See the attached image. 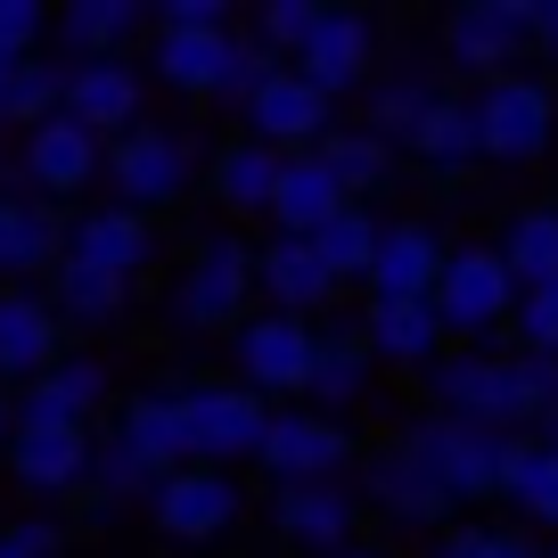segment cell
<instances>
[{
  "label": "cell",
  "mask_w": 558,
  "mask_h": 558,
  "mask_svg": "<svg viewBox=\"0 0 558 558\" xmlns=\"http://www.w3.org/2000/svg\"><path fill=\"white\" fill-rule=\"evenodd\" d=\"M427 107H436V83H418V74H395V83L369 90V123H362V132H369V140H386V148L402 157V140L418 132V116H427Z\"/></svg>",
  "instance_id": "d590c367"
},
{
  "label": "cell",
  "mask_w": 558,
  "mask_h": 558,
  "mask_svg": "<svg viewBox=\"0 0 558 558\" xmlns=\"http://www.w3.org/2000/svg\"><path fill=\"white\" fill-rule=\"evenodd\" d=\"M337 558H395V550H369V542H345Z\"/></svg>",
  "instance_id": "c3c4849f"
},
{
  "label": "cell",
  "mask_w": 558,
  "mask_h": 558,
  "mask_svg": "<svg viewBox=\"0 0 558 558\" xmlns=\"http://www.w3.org/2000/svg\"><path fill=\"white\" fill-rule=\"evenodd\" d=\"M304 395L329 402V411L369 395V353H362V337H353V329H320L313 337V378H304Z\"/></svg>",
  "instance_id": "d6a6232c"
},
{
  "label": "cell",
  "mask_w": 558,
  "mask_h": 558,
  "mask_svg": "<svg viewBox=\"0 0 558 558\" xmlns=\"http://www.w3.org/2000/svg\"><path fill=\"white\" fill-rule=\"evenodd\" d=\"M469 132H476V157L485 165H534L542 148H550V132H558V107H550V90L534 83V74H493V83H476V99H469Z\"/></svg>",
  "instance_id": "5b68a950"
},
{
  "label": "cell",
  "mask_w": 558,
  "mask_h": 558,
  "mask_svg": "<svg viewBox=\"0 0 558 558\" xmlns=\"http://www.w3.org/2000/svg\"><path fill=\"white\" fill-rule=\"evenodd\" d=\"M157 83L181 90V99H214L222 83V58H230V34H157Z\"/></svg>",
  "instance_id": "83f0119b"
},
{
  "label": "cell",
  "mask_w": 558,
  "mask_h": 558,
  "mask_svg": "<svg viewBox=\"0 0 558 558\" xmlns=\"http://www.w3.org/2000/svg\"><path fill=\"white\" fill-rule=\"evenodd\" d=\"M41 34H50V17H41L34 0H0V50L9 58H34Z\"/></svg>",
  "instance_id": "bcb514c9"
},
{
  "label": "cell",
  "mask_w": 558,
  "mask_h": 558,
  "mask_svg": "<svg viewBox=\"0 0 558 558\" xmlns=\"http://www.w3.org/2000/svg\"><path fill=\"white\" fill-rule=\"evenodd\" d=\"M369 58H378V25L353 17V9H320L313 34H304V41H296V58H288V74L337 107L345 90H362V83H369Z\"/></svg>",
  "instance_id": "30bf717a"
},
{
  "label": "cell",
  "mask_w": 558,
  "mask_h": 558,
  "mask_svg": "<svg viewBox=\"0 0 558 558\" xmlns=\"http://www.w3.org/2000/svg\"><path fill=\"white\" fill-rule=\"evenodd\" d=\"M313 320H288V313H246L239 329H230V353H239V386L263 402L279 395H304V378H313Z\"/></svg>",
  "instance_id": "9c48e42d"
},
{
  "label": "cell",
  "mask_w": 558,
  "mask_h": 558,
  "mask_svg": "<svg viewBox=\"0 0 558 558\" xmlns=\"http://www.w3.org/2000/svg\"><path fill=\"white\" fill-rule=\"evenodd\" d=\"M148 485H157V476L140 469L116 436L90 444V469H83V493H90V501H148Z\"/></svg>",
  "instance_id": "f35d334b"
},
{
  "label": "cell",
  "mask_w": 558,
  "mask_h": 558,
  "mask_svg": "<svg viewBox=\"0 0 558 558\" xmlns=\"http://www.w3.org/2000/svg\"><path fill=\"white\" fill-rule=\"evenodd\" d=\"M148 518L165 542H222L246 518V485L230 469H165L148 485Z\"/></svg>",
  "instance_id": "52a82bcc"
},
{
  "label": "cell",
  "mask_w": 558,
  "mask_h": 558,
  "mask_svg": "<svg viewBox=\"0 0 558 558\" xmlns=\"http://www.w3.org/2000/svg\"><path fill=\"white\" fill-rule=\"evenodd\" d=\"M148 34H230V9L222 0H165V9H140Z\"/></svg>",
  "instance_id": "7bdbcfd3"
},
{
  "label": "cell",
  "mask_w": 558,
  "mask_h": 558,
  "mask_svg": "<svg viewBox=\"0 0 558 558\" xmlns=\"http://www.w3.org/2000/svg\"><path fill=\"white\" fill-rule=\"evenodd\" d=\"M525 34H534V50H542V58H558V0L525 9Z\"/></svg>",
  "instance_id": "7dc6e473"
},
{
  "label": "cell",
  "mask_w": 558,
  "mask_h": 558,
  "mask_svg": "<svg viewBox=\"0 0 558 558\" xmlns=\"http://www.w3.org/2000/svg\"><path fill=\"white\" fill-rule=\"evenodd\" d=\"M271 74H279V58L263 50L255 34H239V25H230V58H222V83H214V99H239V107H246L263 83H271Z\"/></svg>",
  "instance_id": "60d3db41"
},
{
  "label": "cell",
  "mask_w": 558,
  "mask_h": 558,
  "mask_svg": "<svg viewBox=\"0 0 558 558\" xmlns=\"http://www.w3.org/2000/svg\"><path fill=\"white\" fill-rule=\"evenodd\" d=\"M362 485H369V509H378V518H395V525H436V518H452V509H444V493L427 485V476H418L395 444L362 469Z\"/></svg>",
  "instance_id": "4316f807"
},
{
  "label": "cell",
  "mask_w": 558,
  "mask_h": 558,
  "mask_svg": "<svg viewBox=\"0 0 558 558\" xmlns=\"http://www.w3.org/2000/svg\"><path fill=\"white\" fill-rule=\"evenodd\" d=\"M107 181H116V206L123 214H148L157 206H181L197 181V140L190 132H165V123H132L123 140H107Z\"/></svg>",
  "instance_id": "3957f363"
},
{
  "label": "cell",
  "mask_w": 558,
  "mask_h": 558,
  "mask_svg": "<svg viewBox=\"0 0 558 558\" xmlns=\"http://www.w3.org/2000/svg\"><path fill=\"white\" fill-rule=\"evenodd\" d=\"M181 444H190V469H230V460H255L263 427H271V402L246 395L239 378L214 386V378H181Z\"/></svg>",
  "instance_id": "277c9868"
},
{
  "label": "cell",
  "mask_w": 558,
  "mask_h": 558,
  "mask_svg": "<svg viewBox=\"0 0 558 558\" xmlns=\"http://www.w3.org/2000/svg\"><path fill=\"white\" fill-rule=\"evenodd\" d=\"M509 501H518V518H534V525H550V534H558V444L525 436L518 469H509Z\"/></svg>",
  "instance_id": "8d00e7d4"
},
{
  "label": "cell",
  "mask_w": 558,
  "mask_h": 558,
  "mask_svg": "<svg viewBox=\"0 0 558 558\" xmlns=\"http://www.w3.org/2000/svg\"><path fill=\"white\" fill-rule=\"evenodd\" d=\"M395 452L444 493V509H469V501L509 493V469H518L525 436H501V427H469V418L427 411V418H411V427L395 436Z\"/></svg>",
  "instance_id": "6da1fadb"
},
{
  "label": "cell",
  "mask_w": 558,
  "mask_h": 558,
  "mask_svg": "<svg viewBox=\"0 0 558 558\" xmlns=\"http://www.w3.org/2000/svg\"><path fill=\"white\" fill-rule=\"evenodd\" d=\"M509 304H518V279L493 246H444V271L427 288V313H436L444 337L460 345H485V337L509 329Z\"/></svg>",
  "instance_id": "7a4b0ae2"
},
{
  "label": "cell",
  "mask_w": 558,
  "mask_h": 558,
  "mask_svg": "<svg viewBox=\"0 0 558 558\" xmlns=\"http://www.w3.org/2000/svg\"><path fill=\"white\" fill-rule=\"evenodd\" d=\"M107 402V362L99 353H58L34 386L17 395V427H90V411Z\"/></svg>",
  "instance_id": "2e32d148"
},
{
  "label": "cell",
  "mask_w": 558,
  "mask_h": 558,
  "mask_svg": "<svg viewBox=\"0 0 558 558\" xmlns=\"http://www.w3.org/2000/svg\"><path fill=\"white\" fill-rule=\"evenodd\" d=\"M9 427H17V418H9V402H0V452H9Z\"/></svg>",
  "instance_id": "f907efd6"
},
{
  "label": "cell",
  "mask_w": 558,
  "mask_h": 558,
  "mask_svg": "<svg viewBox=\"0 0 558 558\" xmlns=\"http://www.w3.org/2000/svg\"><path fill=\"white\" fill-rule=\"evenodd\" d=\"M99 140L83 132V123H66V116H50V123H34L25 132V181L41 190V206L50 197H83L90 181H99Z\"/></svg>",
  "instance_id": "d6986e66"
},
{
  "label": "cell",
  "mask_w": 558,
  "mask_h": 558,
  "mask_svg": "<svg viewBox=\"0 0 558 558\" xmlns=\"http://www.w3.org/2000/svg\"><path fill=\"white\" fill-rule=\"evenodd\" d=\"M550 558H558V542H550Z\"/></svg>",
  "instance_id": "816d5d0a"
},
{
  "label": "cell",
  "mask_w": 558,
  "mask_h": 558,
  "mask_svg": "<svg viewBox=\"0 0 558 558\" xmlns=\"http://www.w3.org/2000/svg\"><path fill=\"white\" fill-rule=\"evenodd\" d=\"M50 320L58 329H116L123 304H132V279H107V271H83V263H50Z\"/></svg>",
  "instance_id": "603a6c76"
},
{
  "label": "cell",
  "mask_w": 558,
  "mask_h": 558,
  "mask_svg": "<svg viewBox=\"0 0 558 558\" xmlns=\"http://www.w3.org/2000/svg\"><path fill=\"white\" fill-rule=\"evenodd\" d=\"M58 99H66V66H50V58H25L17 74H9V90H0V123H50Z\"/></svg>",
  "instance_id": "74e56055"
},
{
  "label": "cell",
  "mask_w": 558,
  "mask_h": 558,
  "mask_svg": "<svg viewBox=\"0 0 558 558\" xmlns=\"http://www.w3.org/2000/svg\"><path fill=\"white\" fill-rule=\"evenodd\" d=\"M255 313V246L246 239H206L190 255V271L173 279V320L181 329H239Z\"/></svg>",
  "instance_id": "8992f818"
},
{
  "label": "cell",
  "mask_w": 558,
  "mask_h": 558,
  "mask_svg": "<svg viewBox=\"0 0 558 558\" xmlns=\"http://www.w3.org/2000/svg\"><path fill=\"white\" fill-rule=\"evenodd\" d=\"M25 66V58H9V50H0V90H9V74H17Z\"/></svg>",
  "instance_id": "681fc988"
},
{
  "label": "cell",
  "mask_w": 558,
  "mask_h": 558,
  "mask_svg": "<svg viewBox=\"0 0 558 558\" xmlns=\"http://www.w3.org/2000/svg\"><path fill=\"white\" fill-rule=\"evenodd\" d=\"M509 337H518V353H550V362H558V279L518 288V304H509Z\"/></svg>",
  "instance_id": "ab89813d"
},
{
  "label": "cell",
  "mask_w": 558,
  "mask_h": 558,
  "mask_svg": "<svg viewBox=\"0 0 558 558\" xmlns=\"http://www.w3.org/2000/svg\"><path fill=\"white\" fill-rule=\"evenodd\" d=\"M83 469H90V427H9V476L34 501L83 493Z\"/></svg>",
  "instance_id": "ac0fdd59"
},
{
  "label": "cell",
  "mask_w": 558,
  "mask_h": 558,
  "mask_svg": "<svg viewBox=\"0 0 558 558\" xmlns=\"http://www.w3.org/2000/svg\"><path fill=\"white\" fill-rule=\"evenodd\" d=\"M369 246H378V222H369V206H345V214H329V222L313 230V255H320V271H329L337 288L369 271Z\"/></svg>",
  "instance_id": "e575fe53"
},
{
  "label": "cell",
  "mask_w": 558,
  "mask_h": 558,
  "mask_svg": "<svg viewBox=\"0 0 558 558\" xmlns=\"http://www.w3.org/2000/svg\"><path fill=\"white\" fill-rule=\"evenodd\" d=\"M239 116H246V140H263V148H279V157H304V148H320V140L337 132V107L320 99V90H304L288 66H279Z\"/></svg>",
  "instance_id": "7c38bea8"
},
{
  "label": "cell",
  "mask_w": 558,
  "mask_h": 558,
  "mask_svg": "<svg viewBox=\"0 0 558 558\" xmlns=\"http://www.w3.org/2000/svg\"><path fill=\"white\" fill-rule=\"evenodd\" d=\"M353 197L337 190V173L329 165H320V148H304V157H279V181H271V230L279 239H313L320 222H329V214H345Z\"/></svg>",
  "instance_id": "44dd1931"
},
{
  "label": "cell",
  "mask_w": 558,
  "mask_h": 558,
  "mask_svg": "<svg viewBox=\"0 0 558 558\" xmlns=\"http://www.w3.org/2000/svg\"><path fill=\"white\" fill-rule=\"evenodd\" d=\"M66 550V534H58L50 518H17V525H0V558H58Z\"/></svg>",
  "instance_id": "f6af8a7d"
},
{
  "label": "cell",
  "mask_w": 558,
  "mask_h": 558,
  "mask_svg": "<svg viewBox=\"0 0 558 558\" xmlns=\"http://www.w3.org/2000/svg\"><path fill=\"white\" fill-rule=\"evenodd\" d=\"M493 255L509 263V279H518V288L558 279V206H525L518 222L501 230V246H493Z\"/></svg>",
  "instance_id": "836d02e7"
},
{
  "label": "cell",
  "mask_w": 558,
  "mask_h": 558,
  "mask_svg": "<svg viewBox=\"0 0 558 558\" xmlns=\"http://www.w3.org/2000/svg\"><path fill=\"white\" fill-rule=\"evenodd\" d=\"M271 181H279V148H263V140H230L222 157H214V181H206V190L246 222V214L271 206Z\"/></svg>",
  "instance_id": "f1b7e54d"
},
{
  "label": "cell",
  "mask_w": 558,
  "mask_h": 558,
  "mask_svg": "<svg viewBox=\"0 0 558 558\" xmlns=\"http://www.w3.org/2000/svg\"><path fill=\"white\" fill-rule=\"evenodd\" d=\"M427 173H460V165H476V132H469V99H452V90H436V107L418 116V132L402 140Z\"/></svg>",
  "instance_id": "1f68e13d"
},
{
  "label": "cell",
  "mask_w": 558,
  "mask_h": 558,
  "mask_svg": "<svg viewBox=\"0 0 558 558\" xmlns=\"http://www.w3.org/2000/svg\"><path fill=\"white\" fill-rule=\"evenodd\" d=\"M58 116L83 123L99 148H107V140H123V132L140 123V74H132V58H74Z\"/></svg>",
  "instance_id": "4fadbf2b"
},
{
  "label": "cell",
  "mask_w": 558,
  "mask_h": 558,
  "mask_svg": "<svg viewBox=\"0 0 558 558\" xmlns=\"http://www.w3.org/2000/svg\"><path fill=\"white\" fill-rule=\"evenodd\" d=\"M353 518H362L353 485H279V493H271L279 542H296V550H313V558H337V550H345V542H353Z\"/></svg>",
  "instance_id": "e0dca14e"
},
{
  "label": "cell",
  "mask_w": 558,
  "mask_h": 558,
  "mask_svg": "<svg viewBox=\"0 0 558 558\" xmlns=\"http://www.w3.org/2000/svg\"><path fill=\"white\" fill-rule=\"evenodd\" d=\"M320 165H329L337 173V190L353 197V206H362V197H378V190H395V148H386V140H369L362 123H353V132H329L320 140Z\"/></svg>",
  "instance_id": "f546056e"
},
{
  "label": "cell",
  "mask_w": 558,
  "mask_h": 558,
  "mask_svg": "<svg viewBox=\"0 0 558 558\" xmlns=\"http://www.w3.org/2000/svg\"><path fill=\"white\" fill-rule=\"evenodd\" d=\"M444 271V239L436 222H378V246H369V304H427Z\"/></svg>",
  "instance_id": "5bb4252c"
},
{
  "label": "cell",
  "mask_w": 558,
  "mask_h": 558,
  "mask_svg": "<svg viewBox=\"0 0 558 558\" xmlns=\"http://www.w3.org/2000/svg\"><path fill=\"white\" fill-rule=\"evenodd\" d=\"M50 25L74 41V58H123V41L148 34V17H140L132 0H74V9H58Z\"/></svg>",
  "instance_id": "4dcf8cb0"
},
{
  "label": "cell",
  "mask_w": 558,
  "mask_h": 558,
  "mask_svg": "<svg viewBox=\"0 0 558 558\" xmlns=\"http://www.w3.org/2000/svg\"><path fill=\"white\" fill-rule=\"evenodd\" d=\"M148 255H157V230L140 222V214H123V206L74 214L66 246H58V263H83V271H107V279H140V271H148Z\"/></svg>",
  "instance_id": "9a60e30c"
},
{
  "label": "cell",
  "mask_w": 558,
  "mask_h": 558,
  "mask_svg": "<svg viewBox=\"0 0 558 558\" xmlns=\"http://www.w3.org/2000/svg\"><path fill=\"white\" fill-rule=\"evenodd\" d=\"M116 444H123L148 476L190 469V444H181V402H173V395H132V402H123V418H116Z\"/></svg>",
  "instance_id": "cb8c5ba5"
},
{
  "label": "cell",
  "mask_w": 558,
  "mask_h": 558,
  "mask_svg": "<svg viewBox=\"0 0 558 558\" xmlns=\"http://www.w3.org/2000/svg\"><path fill=\"white\" fill-rule=\"evenodd\" d=\"M255 460L271 469V485H345L353 469V436L329 411H271Z\"/></svg>",
  "instance_id": "ba28073f"
},
{
  "label": "cell",
  "mask_w": 558,
  "mask_h": 558,
  "mask_svg": "<svg viewBox=\"0 0 558 558\" xmlns=\"http://www.w3.org/2000/svg\"><path fill=\"white\" fill-rule=\"evenodd\" d=\"M58 246H66V222L34 197H0V279H25V271H50Z\"/></svg>",
  "instance_id": "484cf974"
},
{
  "label": "cell",
  "mask_w": 558,
  "mask_h": 558,
  "mask_svg": "<svg viewBox=\"0 0 558 558\" xmlns=\"http://www.w3.org/2000/svg\"><path fill=\"white\" fill-rule=\"evenodd\" d=\"M58 320L34 288H0V378H41L58 362Z\"/></svg>",
  "instance_id": "7402d4cb"
},
{
  "label": "cell",
  "mask_w": 558,
  "mask_h": 558,
  "mask_svg": "<svg viewBox=\"0 0 558 558\" xmlns=\"http://www.w3.org/2000/svg\"><path fill=\"white\" fill-rule=\"evenodd\" d=\"M353 337H362L369 362H402V369L436 362V345H444V329H436V313H427V304H369Z\"/></svg>",
  "instance_id": "d4e9b609"
},
{
  "label": "cell",
  "mask_w": 558,
  "mask_h": 558,
  "mask_svg": "<svg viewBox=\"0 0 558 558\" xmlns=\"http://www.w3.org/2000/svg\"><path fill=\"white\" fill-rule=\"evenodd\" d=\"M255 296L271 304V313H288V320H313L320 304L337 296V279L320 271L313 239H271V246H255Z\"/></svg>",
  "instance_id": "ffe728a7"
},
{
  "label": "cell",
  "mask_w": 558,
  "mask_h": 558,
  "mask_svg": "<svg viewBox=\"0 0 558 558\" xmlns=\"http://www.w3.org/2000/svg\"><path fill=\"white\" fill-rule=\"evenodd\" d=\"M313 17H320V0H271V9H255V25H246V34H255L279 66H288V58H296V41L313 34Z\"/></svg>",
  "instance_id": "b9f144b4"
},
{
  "label": "cell",
  "mask_w": 558,
  "mask_h": 558,
  "mask_svg": "<svg viewBox=\"0 0 558 558\" xmlns=\"http://www.w3.org/2000/svg\"><path fill=\"white\" fill-rule=\"evenodd\" d=\"M525 50H534L525 0H469V9L444 17V58H452L460 74H476V83L509 74V58H525Z\"/></svg>",
  "instance_id": "8fae6325"
},
{
  "label": "cell",
  "mask_w": 558,
  "mask_h": 558,
  "mask_svg": "<svg viewBox=\"0 0 558 558\" xmlns=\"http://www.w3.org/2000/svg\"><path fill=\"white\" fill-rule=\"evenodd\" d=\"M436 558H534L525 534H493V525H452Z\"/></svg>",
  "instance_id": "ee69618b"
}]
</instances>
